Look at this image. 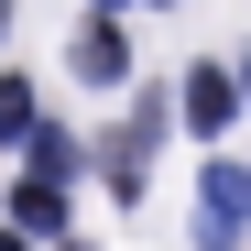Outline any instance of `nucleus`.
Listing matches in <instances>:
<instances>
[{"label": "nucleus", "mask_w": 251, "mask_h": 251, "mask_svg": "<svg viewBox=\"0 0 251 251\" xmlns=\"http://www.w3.org/2000/svg\"><path fill=\"white\" fill-rule=\"evenodd\" d=\"M22 142H33V175H44V186H66L76 164H88V153H76V131H22Z\"/></svg>", "instance_id": "obj_5"}, {"label": "nucleus", "mask_w": 251, "mask_h": 251, "mask_svg": "<svg viewBox=\"0 0 251 251\" xmlns=\"http://www.w3.org/2000/svg\"><path fill=\"white\" fill-rule=\"evenodd\" d=\"M11 219H22V229H66V186H44V175H33V186L11 197Z\"/></svg>", "instance_id": "obj_6"}, {"label": "nucleus", "mask_w": 251, "mask_h": 251, "mask_svg": "<svg viewBox=\"0 0 251 251\" xmlns=\"http://www.w3.org/2000/svg\"><path fill=\"white\" fill-rule=\"evenodd\" d=\"M33 131V88H22V76H0V142H22Z\"/></svg>", "instance_id": "obj_7"}, {"label": "nucleus", "mask_w": 251, "mask_h": 251, "mask_svg": "<svg viewBox=\"0 0 251 251\" xmlns=\"http://www.w3.org/2000/svg\"><path fill=\"white\" fill-rule=\"evenodd\" d=\"M66 55H76V76H88V88H120V76H131V44H120V22H88Z\"/></svg>", "instance_id": "obj_4"}, {"label": "nucleus", "mask_w": 251, "mask_h": 251, "mask_svg": "<svg viewBox=\"0 0 251 251\" xmlns=\"http://www.w3.org/2000/svg\"><path fill=\"white\" fill-rule=\"evenodd\" d=\"M153 142H164V88H142V99H131V131L109 142V186H120V197H142V164H153Z\"/></svg>", "instance_id": "obj_2"}, {"label": "nucleus", "mask_w": 251, "mask_h": 251, "mask_svg": "<svg viewBox=\"0 0 251 251\" xmlns=\"http://www.w3.org/2000/svg\"><path fill=\"white\" fill-rule=\"evenodd\" d=\"M0 33H11V0H0Z\"/></svg>", "instance_id": "obj_8"}, {"label": "nucleus", "mask_w": 251, "mask_h": 251, "mask_svg": "<svg viewBox=\"0 0 251 251\" xmlns=\"http://www.w3.org/2000/svg\"><path fill=\"white\" fill-rule=\"evenodd\" d=\"M197 240L207 251H240V219H251V175H240V164H207V186H197Z\"/></svg>", "instance_id": "obj_1"}, {"label": "nucleus", "mask_w": 251, "mask_h": 251, "mask_svg": "<svg viewBox=\"0 0 251 251\" xmlns=\"http://www.w3.org/2000/svg\"><path fill=\"white\" fill-rule=\"evenodd\" d=\"M186 120H197L207 142H219L229 120H240V88H229V66H197V76H186Z\"/></svg>", "instance_id": "obj_3"}]
</instances>
